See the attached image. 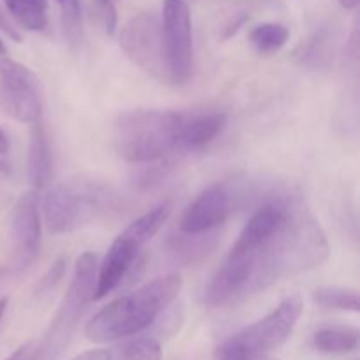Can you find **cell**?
<instances>
[{"instance_id":"obj_13","label":"cell","mask_w":360,"mask_h":360,"mask_svg":"<svg viewBox=\"0 0 360 360\" xmlns=\"http://www.w3.org/2000/svg\"><path fill=\"white\" fill-rule=\"evenodd\" d=\"M255 262L253 257L229 255L224 266L217 271L213 280L204 292V304L210 308H220L229 304L239 294L250 290Z\"/></svg>"},{"instance_id":"obj_28","label":"cell","mask_w":360,"mask_h":360,"mask_svg":"<svg viewBox=\"0 0 360 360\" xmlns=\"http://www.w3.org/2000/svg\"><path fill=\"white\" fill-rule=\"evenodd\" d=\"M32 354H34V341L25 343L18 350H14L6 360H32Z\"/></svg>"},{"instance_id":"obj_11","label":"cell","mask_w":360,"mask_h":360,"mask_svg":"<svg viewBox=\"0 0 360 360\" xmlns=\"http://www.w3.org/2000/svg\"><path fill=\"white\" fill-rule=\"evenodd\" d=\"M292 210L285 200H273L252 214L229 255L255 257L285 227Z\"/></svg>"},{"instance_id":"obj_30","label":"cell","mask_w":360,"mask_h":360,"mask_svg":"<svg viewBox=\"0 0 360 360\" xmlns=\"http://www.w3.org/2000/svg\"><path fill=\"white\" fill-rule=\"evenodd\" d=\"M7 306H9V299H7V297H2V299H0V322H2L4 315H6Z\"/></svg>"},{"instance_id":"obj_12","label":"cell","mask_w":360,"mask_h":360,"mask_svg":"<svg viewBox=\"0 0 360 360\" xmlns=\"http://www.w3.org/2000/svg\"><path fill=\"white\" fill-rule=\"evenodd\" d=\"M232 211L231 192L221 183L210 185L183 213L179 227L186 236H199L225 224Z\"/></svg>"},{"instance_id":"obj_32","label":"cell","mask_w":360,"mask_h":360,"mask_svg":"<svg viewBox=\"0 0 360 360\" xmlns=\"http://www.w3.org/2000/svg\"><path fill=\"white\" fill-rule=\"evenodd\" d=\"M6 51H7V49H6V44H4V41H2V39H0V56L6 55Z\"/></svg>"},{"instance_id":"obj_7","label":"cell","mask_w":360,"mask_h":360,"mask_svg":"<svg viewBox=\"0 0 360 360\" xmlns=\"http://www.w3.org/2000/svg\"><path fill=\"white\" fill-rule=\"evenodd\" d=\"M120 44L125 55L144 72L160 83H172L164 53L160 18L153 11H144L130 18L122 28Z\"/></svg>"},{"instance_id":"obj_24","label":"cell","mask_w":360,"mask_h":360,"mask_svg":"<svg viewBox=\"0 0 360 360\" xmlns=\"http://www.w3.org/2000/svg\"><path fill=\"white\" fill-rule=\"evenodd\" d=\"M94 9L97 13L98 21L108 35H115L116 27H118V11L112 0H91Z\"/></svg>"},{"instance_id":"obj_25","label":"cell","mask_w":360,"mask_h":360,"mask_svg":"<svg viewBox=\"0 0 360 360\" xmlns=\"http://www.w3.org/2000/svg\"><path fill=\"white\" fill-rule=\"evenodd\" d=\"M65 264H67L65 257H60V259L55 260V264L49 267L48 273H46L44 276L41 278V281H39L37 285L39 294H46V292L53 290V288L60 283V280L63 278V273H65Z\"/></svg>"},{"instance_id":"obj_14","label":"cell","mask_w":360,"mask_h":360,"mask_svg":"<svg viewBox=\"0 0 360 360\" xmlns=\"http://www.w3.org/2000/svg\"><path fill=\"white\" fill-rule=\"evenodd\" d=\"M13 236L18 257L27 266L41 248V217L35 192H28L18 199L13 214Z\"/></svg>"},{"instance_id":"obj_26","label":"cell","mask_w":360,"mask_h":360,"mask_svg":"<svg viewBox=\"0 0 360 360\" xmlns=\"http://www.w3.org/2000/svg\"><path fill=\"white\" fill-rule=\"evenodd\" d=\"M0 30H2L6 35H9L13 41H16V42L21 41L20 30H18L16 25L11 21V18L7 16V13L2 9V6H0Z\"/></svg>"},{"instance_id":"obj_4","label":"cell","mask_w":360,"mask_h":360,"mask_svg":"<svg viewBox=\"0 0 360 360\" xmlns=\"http://www.w3.org/2000/svg\"><path fill=\"white\" fill-rule=\"evenodd\" d=\"M116 195L105 183L69 179L49 190L44 199V221L51 234H69L83 229L111 210Z\"/></svg>"},{"instance_id":"obj_29","label":"cell","mask_w":360,"mask_h":360,"mask_svg":"<svg viewBox=\"0 0 360 360\" xmlns=\"http://www.w3.org/2000/svg\"><path fill=\"white\" fill-rule=\"evenodd\" d=\"M9 151V139H7L6 132L0 129V155H6Z\"/></svg>"},{"instance_id":"obj_19","label":"cell","mask_w":360,"mask_h":360,"mask_svg":"<svg viewBox=\"0 0 360 360\" xmlns=\"http://www.w3.org/2000/svg\"><path fill=\"white\" fill-rule=\"evenodd\" d=\"M288 37H290V32L285 25L267 21V23H260L255 28H252L250 44L259 55L269 56L280 51L288 42Z\"/></svg>"},{"instance_id":"obj_8","label":"cell","mask_w":360,"mask_h":360,"mask_svg":"<svg viewBox=\"0 0 360 360\" xmlns=\"http://www.w3.org/2000/svg\"><path fill=\"white\" fill-rule=\"evenodd\" d=\"M0 108L21 123L41 122V81L28 67L7 56H0Z\"/></svg>"},{"instance_id":"obj_16","label":"cell","mask_w":360,"mask_h":360,"mask_svg":"<svg viewBox=\"0 0 360 360\" xmlns=\"http://www.w3.org/2000/svg\"><path fill=\"white\" fill-rule=\"evenodd\" d=\"M28 144V158L27 171L30 185L34 190H41L48 185L49 176H51V148H49L48 134H46L42 122L34 123Z\"/></svg>"},{"instance_id":"obj_3","label":"cell","mask_w":360,"mask_h":360,"mask_svg":"<svg viewBox=\"0 0 360 360\" xmlns=\"http://www.w3.org/2000/svg\"><path fill=\"white\" fill-rule=\"evenodd\" d=\"M183 115L160 109L122 112L112 125V146L130 164H148L178 150Z\"/></svg>"},{"instance_id":"obj_1","label":"cell","mask_w":360,"mask_h":360,"mask_svg":"<svg viewBox=\"0 0 360 360\" xmlns=\"http://www.w3.org/2000/svg\"><path fill=\"white\" fill-rule=\"evenodd\" d=\"M181 287L183 280L176 273L155 278L95 313L84 327V334L97 345L137 336L176 301Z\"/></svg>"},{"instance_id":"obj_2","label":"cell","mask_w":360,"mask_h":360,"mask_svg":"<svg viewBox=\"0 0 360 360\" xmlns=\"http://www.w3.org/2000/svg\"><path fill=\"white\" fill-rule=\"evenodd\" d=\"M329 241L319 221L308 214L290 213L273 241L253 257L255 269L248 292L266 288L280 278L320 267L329 257Z\"/></svg>"},{"instance_id":"obj_17","label":"cell","mask_w":360,"mask_h":360,"mask_svg":"<svg viewBox=\"0 0 360 360\" xmlns=\"http://www.w3.org/2000/svg\"><path fill=\"white\" fill-rule=\"evenodd\" d=\"M7 16L21 28L42 32L48 27V0H4Z\"/></svg>"},{"instance_id":"obj_6","label":"cell","mask_w":360,"mask_h":360,"mask_svg":"<svg viewBox=\"0 0 360 360\" xmlns=\"http://www.w3.org/2000/svg\"><path fill=\"white\" fill-rule=\"evenodd\" d=\"M171 211L172 206L169 202H162L151 207L150 211L141 214L137 220H134L112 241L104 260H102L98 276L95 278L94 301H101L118 288V285L125 280L127 273L136 262L141 248L164 227V224L171 217Z\"/></svg>"},{"instance_id":"obj_21","label":"cell","mask_w":360,"mask_h":360,"mask_svg":"<svg viewBox=\"0 0 360 360\" xmlns=\"http://www.w3.org/2000/svg\"><path fill=\"white\" fill-rule=\"evenodd\" d=\"M60 7V16H62L63 34L67 42L72 48L81 44L83 39V14H81L79 0H56Z\"/></svg>"},{"instance_id":"obj_23","label":"cell","mask_w":360,"mask_h":360,"mask_svg":"<svg viewBox=\"0 0 360 360\" xmlns=\"http://www.w3.org/2000/svg\"><path fill=\"white\" fill-rule=\"evenodd\" d=\"M214 360H266L262 357L250 354L234 336L220 343L214 350Z\"/></svg>"},{"instance_id":"obj_31","label":"cell","mask_w":360,"mask_h":360,"mask_svg":"<svg viewBox=\"0 0 360 360\" xmlns=\"http://www.w3.org/2000/svg\"><path fill=\"white\" fill-rule=\"evenodd\" d=\"M345 9H355L359 6V0H338Z\"/></svg>"},{"instance_id":"obj_22","label":"cell","mask_w":360,"mask_h":360,"mask_svg":"<svg viewBox=\"0 0 360 360\" xmlns=\"http://www.w3.org/2000/svg\"><path fill=\"white\" fill-rule=\"evenodd\" d=\"M112 360H162V347L153 338H137L122 348L118 357Z\"/></svg>"},{"instance_id":"obj_18","label":"cell","mask_w":360,"mask_h":360,"mask_svg":"<svg viewBox=\"0 0 360 360\" xmlns=\"http://www.w3.org/2000/svg\"><path fill=\"white\" fill-rule=\"evenodd\" d=\"M313 347L329 355L350 354L359 347V330L354 327H326L313 336Z\"/></svg>"},{"instance_id":"obj_20","label":"cell","mask_w":360,"mask_h":360,"mask_svg":"<svg viewBox=\"0 0 360 360\" xmlns=\"http://www.w3.org/2000/svg\"><path fill=\"white\" fill-rule=\"evenodd\" d=\"M313 301L323 308L343 309V311H359V294L355 290L340 287H323L315 290Z\"/></svg>"},{"instance_id":"obj_5","label":"cell","mask_w":360,"mask_h":360,"mask_svg":"<svg viewBox=\"0 0 360 360\" xmlns=\"http://www.w3.org/2000/svg\"><path fill=\"white\" fill-rule=\"evenodd\" d=\"M95 266L97 260L94 253L86 252L77 259L69 290L63 295L46 333L34 343L32 360H56L65 350L84 309L94 301Z\"/></svg>"},{"instance_id":"obj_9","label":"cell","mask_w":360,"mask_h":360,"mask_svg":"<svg viewBox=\"0 0 360 360\" xmlns=\"http://www.w3.org/2000/svg\"><path fill=\"white\" fill-rule=\"evenodd\" d=\"M162 41L169 74L174 84H185L192 76V16L185 0H164L160 18Z\"/></svg>"},{"instance_id":"obj_27","label":"cell","mask_w":360,"mask_h":360,"mask_svg":"<svg viewBox=\"0 0 360 360\" xmlns=\"http://www.w3.org/2000/svg\"><path fill=\"white\" fill-rule=\"evenodd\" d=\"M70 360H112V352L105 350V348H95V350L83 352Z\"/></svg>"},{"instance_id":"obj_10","label":"cell","mask_w":360,"mask_h":360,"mask_svg":"<svg viewBox=\"0 0 360 360\" xmlns=\"http://www.w3.org/2000/svg\"><path fill=\"white\" fill-rule=\"evenodd\" d=\"M302 313V301L297 295H290L281 301L273 311L241 333L234 334L236 340L257 357L266 359L267 354L278 350L294 333Z\"/></svg>"},{"instance_id":"obj_15","label":"cell","mask_w":360,"mask_h":360,"mask_svg":"<svg viewBox=\"0 0 360 360\" xmlns=\"http://www.w3.org/2000/svg\"><path fill=\"white\" fill-rule=\"evenodd\" d=\"M227 125V116L224 112H197L183 115L181 130L178 137V150L199 151L213 143Z\"/></svg>"}]
</instances>
